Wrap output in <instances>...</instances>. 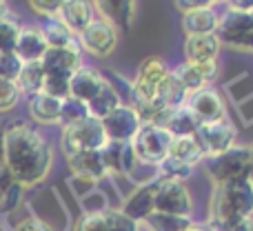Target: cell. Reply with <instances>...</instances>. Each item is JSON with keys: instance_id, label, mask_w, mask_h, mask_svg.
<instances>
[{"instance_id": "6da1fadb", "label": "cell", "mask_w": 253, "mask_h": 231, "mask_svg": "<svg viewBox=\"0 0 253 231\" xmlns=\"http://www.w3.org/2000/svg\"><path fill=\"white\" fill-rule=\"evenodd\" d=\"M53 167V147L34 125L13 120L4 125V169L16 185L36 187Z\"/></svg>"}, {"instance_id": "7a4b0ae2", "label": "cell", "mask_w": 253, "mask_h": 231, "mask_svg": "<svg viewBox=\"0 0 253 231\" xmlns=\"http://www.w3.org/2000/svg\"><path fill=\"white\" fill-rule=\"evenodd\" d=\"M233 218H253V185L249 180L215 185L213 189L207 223H227Z\"/></svg>"}, {"instance_id": "3957f363", "label": "cell", "mask_w": 253, "mask_h": 231, "mask_svg": "<svg viewBox=\"0 0 253 231\" xmlns=\"http://www.w3.org/2000/svg\"><path fill=\"white\" fill-rule=\"evenodd\" d=\"M205 160H207V174L215 185L249 180L251 144H233L227 151L218 153V156H209Z\"/></svg>"}, {"instance_id": "277c9868", "label": "cell", "mask_w": 253, "mask_h": 231, "mask_svg": "<svg viewBox=\"0 0 253 231\" xmlns=\"http://www.w3.org/2000/svg\"><path fill=\"white\" fill-rule=\"evenodd\" d=\"M107 142L109 140L102 129V122L91 116L83 118L74 125L62 127L60 134V149L65 158L76 156L80 151H100V149H105Z\"/></svg>"}, {"instance_id": "5b68a950", "label": "cell", "mask_w": 253, "mask_h": 231, "mask_svg": "<svg viewBox=\"0 0 253 231\" xmlns=\"http://www.w3.org/2000/svg\"><path fill=\"white\" fill-rule=\"evenodd\" d=\"M171 136L167 129L156 125H140L138 134L131 140V149L135 153V160L144 162V165H160L167 158L171 147Z\"/></svg>"}, {"instance_id": "8992f818", "label": "cell", "mask_w": 253, "mask_h": 231, "mask_svg": "<svg viewBox=\"0 0 253 231\" xmlns=\"http://www.w3.org/2000/svg\"><path fill=\"white\" fill-rule=\"evenodd\" d=\"M76 40H78L80 49H84L87 53L96 58H107L118 47V29L96 13V18L87 25V29L76 36Z\"/></svg>"}, {"instance_id": "52a82bcc", "label": "cell", "mask_w": 253, "mask_h": 231, "mask_svg": "<svg viewBox=\"0 0 253 231\" xmlns=\"http://www.w3.org/2000/svg\"><path fill=\"white\" fill-rule=\"evenodd\" d=\"M169 74V67L165 65V60L158 56H149L140 62L135 78L131 83V92H133V107L151 102L158 93V87L165 80V76Z\"/></svg>"}, {"instance_id": "ba28073f", "label": "cell", "mask_w": 253, "mask_h": 231, "mask_svg": "<svg viewBox=\"0 0 253 231\" xmlns=\"http://www.w3.org/2000/svg\"><path fill=\"white\" fill-rule=\"evenodd\" d=\"M160 178V176H158ZM156 211L160 214H169V216H180V218H191L193 209V196L184 183H175V180H165L160 178L156 191Z\"/></svg>"}, {"instance_id": "9c48e42d", "label": "cell", "mask_w": 253, "mask_h": 231, "mask_svg": "<svg viewBox=\"0 0 253 231\" xmlns=\"http://www.w3.org/2000/svg\"><path fill=\"white\" fill-rule=\"evenodd\" d=\"M44 69V76H56V78H71L76 71L83 67V49L78 40H74L67 47H49L40 60Z\"/></svg>"}, {"instance_id": "30bf717a", "label": "cell", "mask_w": 253, "mask_h": 231, "mask_svg": "<svg viewBox=\"0 0 253 231\" xmlns=\"http://www.w3.org/2000/svg\"><path fill=\"white\" fill-rule=\"evenodd\" d=\"M102 129L107 134L109 142H118V144H126L133 140V136L140 129V118L135 114L133 107L129 105H120L118 109H114L107 118H102Z\"/></svg>"}, {"instance_id": "8fae6325", "label": "cell", "mask_w": 253, "mask_h": 231, "mask_svg": "<svg viewBox=\"0 0 253 231\" xmlns=\"http://www.w3.org/2000/svg\"><path fill=\"white\" fill-rule=\"evenodd\" d=\"M187 107L200 125H213V122L227 120V107L224 100L213 87L200 89L187 98Z\"/></svg>"}, {"instance_id": "7c38bea8", "label": "cell", "mask_w": 253, "mask_h": 231, "mask_svg": "<svg viewBox=\"0 0 253 231\" xmlns=\"http://www.w3.org/2000/svg\"><path fill=\"white\" fill-rule=\"evenodd\" d=\"M198 142L202 144L207 158L218 156V153L231 149L233 144H238V131L229 120L213 122V125H200L196 131Z\"/></svg>"}, {"instance_id": "4fadbf2b", "label": "cell", "mask_w": 253, "mask_h": 231, "mask_svg": "<svg viewBox=\"0 0 253 231\" xmlns=\"http://www.w3.org/2000/svg\"><path fill=\"white\" fill-rule=\"evenodd\" d=\"M171 74L178 78V83L182 85V89L191 96V93L200 92V89L211 87V83H213L220 74V67H218V60L215 62H202V65L180 62L175 69H171Z\"/></svg>"}, {"instance_id": "5bb4252c", "label": "cell", "mask_w": 253, "mask_h": 231, "mask_svg": "<svg viewBox=\"0 0 253 231\" xmlns=\"http://www.w3.org/2000/svg\"><path fill=\"white\" fill-rule=\"evenodd\" d=\"M158 185H160V178H153V180L142 183L138 189H133V193L125 200V207L120 211H123L125 216H129L131 220H135L138 225L144 223V220L156 211V207L153 205H156Z\"/></svg>"}, {"instance_id": "9a60e30c", "label": "cell", "mask_w": 253, "mask_h": 231, "mask_svg": "<svg viewBox=\"0 0 253 231\" xmlns=\"http://www.w3.org/2000/svg\"><path fill=\"white\" fill-rule=\"evenodd\" d=\"M253 29L251 16L247 11H238V9L229 7L222 16L218 18V29H215V36L220 38L222 45H231V47H238L242 38Z\"/></svg>"}, {"instance_id": "2e32d148", "label": "cell", "mask_w": 253, "mask_h": 231, "mask_svg": "<svg viewBox=\"0 0 253 231\" xmlns=\"http://www.w3.org/2000/svg\"><path fill=\"white\" fill-rule=\"evenodd\" d=\"M105 85H107V78H105V74H102V71H98L96 67L83 65L69 78V98L89 102L102 87H105Z\"/></svg>"}, {"instance_id": "e0dca14e", "label": "cell", "mask_w": 253, "mask_h": 231, "mask_svg": "<svg viewBox=\"0 0 253 231\" xmlns=\"http://www.w3.org/2000/svg\"><path fill=\"white\" fill-rule=\"evenodd\" d=\"M184 62L202 65V62H215L222 51V43L215 34L209 36H189L184 38Z\"/></svg>"}, {"instance_id": "ac0fdd59", "label": "cell", "mask_w": 253, "mask_h": 231, "mask_svg": "<svg viewBox=\"0 0 253 231\" xmlns=\"http://www.w3.org/2000/svg\"><path fill=\"white\" fill-rule=\"evenodd\" d=\"M67 162H69V169L74 171L76 178H83L87 183L102 180L109 174L105 165V158H102V149L100 151H80L76 156L67 158Z\"/></svg>"}, {"instance_id": "d6986e66", "label": "cell", "mask_w": 253, "mask_h": 231, "mask_svg": "<svg viewBox=\"0 0 253 231\" xmlns=\"http://www.w3.org/2000/svg\"><path fill=\"white\" fill-rule=\"evenodd\" d=\"M58 18L65 22L71 34L78 36L96 18V7H93V2H87V0H62Z\"/></svg>"}, {"instance_id": "ffe728a7", "label": "cell", "mask_w": 253, "mask_h": 231, "mask_svg": "<svg viewBox=\"0 0 253 231\" xmlns=\"http://www.w3.org/2000/svg\"><path fill=\"white\" fill-rule=\"evenodd\" d=\"M47 49H49V45L44 40L42 31L31 25V27H22L20 29L13 53L20 58V62H40Z\"/></svg>"}, {"instance_id": "44dd1931", "label": "cell", "mask_w": 253, "mask_h": 231, "mask_svg": "<svg viewBox=\"0 0 253 231\" xmlns=\"http://www.w3.org/2000/svg\"><path fill=\"white\" fill-rule=\"evenodd\" d=\"M218 18H220V13L213 9V4H211V7H205V9H196V11L182 13L184 38H189V36L215 34V29H218Z\"/></svg>"}, {"instance_id": "7402d4cb", "label": "cell", "mask_w": 253, "mask_h": 231, "mask_svg": "<svg viewBox=\"0 0 253 231\" xmlns=\"http://www.w3.org/2000/svg\"><path fill=\"white\" fill-rule=\"evenodd\" d=\"M60 102L62 100H56L40 92L29 98L27 109H29L31 120L38 125H60Z\"/></svg>"}, {"instance_id": "603a6c76", "label": "cell", "mask_w": 253, "mask_h": 231, "mask_svg": "<svg viewBox=\"0 0 253 231\" xmlns=\"http://www.w3.org/2000/svg\"><path fill=\"white\" fill-rule=\"evenodd\" d=\"M167 156L196 169V165L205 162L207 153H205V149H202V144L198 142L196 136H187V138H173L171 140V147H169V153H167Z\"/></svg>"}, {"instance_id": "cb8c5ba5", "label": "cell", "mask_w": 253, "mask_h": 231, "mask_svg": "<svg viewBox=\"0 0 253 231\" xmlns=\"http://www.w3.org/2000/svg\"><path fill=\"white\" fill-rule=\"evenodd\" d=\"M96 7V13L102 16L105 20H109L111 25L118 29H129L131 22H133V16H135V2H129V0H109V2H98L93 4Z\"/></svg>"}, {"instance_id": "d4e9b609", "label": "cell", "mask_w": 253, "mask_h": 231, "mask_svg": "<svg viewBox=\"0 0 253 231\" xmlns=\"http://www.w3.org/2000/svg\"><path fill=\"white\" fill-rule=\"evenodd\" d=\"M187 98H189V93L184 92L182 85L178 83V78H175L169 69V74L165 76V80H162L160 87H158V93L153 100L160 107H165V109H178V107L187 105Z\"/></svg>"}, {"instance_id": "484cf974", "label": "cell", "mask_w": 253, "mask_h": 231, "mask_svg": "<svg viewBox=\"0 0 253 231\" xmlns=\"http://www.w3.org/2000/svg\"><path fill=\"white\" fill-rule=\"evenodd\" d=\"M16 85L20 89L22 96L31 98L36 93L42 92L44 87V69L40 62H22L20 67V74L16 78Z\"/></svg>"}, {"instance_id": "4316f807", "label": "cell", "mask_w": 253, "mask_h": 231, "mask_svg": "<svg viewBox=\"0 0 253 231\" xmlns=\"http://www.w3.org/2000/svg\"><path fill=\"white\" fill-rule=\"evenodd\" d=\"M198 127H200V122L196 120V116L191 114V109H189L187 105H182V107L171 111L169 122H167L165 129L169 131L171 138H187V136H196Z\"/></svg>"}, {"instance_id": "83f0119b", "label": "cell", "mask_w": 253, "mask_h": 231, "mask_svg": "<svg viewBox=\"0 0 253 231\" xmlns=\"http://www.w3.org/2000/svg\"><path fill=\"white\" fill-rule=\"evenodd\" d=\"M120 105H123V102H120L118 93H116L114 87L107 83L105 87H102L100 92H98L96 96L87 102V109H89V116H91V118L102 120V118H107L114 109H118Z\"/></svg>"}, {"instance_id": "f1b7e54d", "label": "cell", "mask_w": 253, "mask_h": 231, "mask_svg": "<svg viewBox=\"0 0 253 231\" xmlns=\"http://www.w3.org/2000/svg\"><path fill=\"white\" fill-rule=\"evenodd\" d=\"M38 29L42 31V36H44L49 47H67V45H71L76 40V36L67 29V25L58 16L44 18L42 25H40Z\"/></svg>"}, {"instance_id": "f546056e", "label": "cell", "mask_w": 253, "mask_h": 231, "mask_svg": "<svg viewBox=\"0 0 253 231\" xmlns=\"http://www.w3.org/2000/svg\"><path fill=\"white\" fill-rule=\"evenodd\" d=\"M144 227L149 231H184L193 225L191 218H180V216H169V214H160V211H153L147 220H144Z\"/></svg>"}, {"instance_id": "4dcf8cb0", "label": "cell", "mask_w": 253, "mask_h": 231, "mask_svg": "<svg viewBox=\"0 0 253 231\" xmlns=\"http://www.w3.org/2000/svg\"><path fill=\"white\" fill-rule=\"evenodd\" d=\"M20 29H22V25L18 22V18L11 11L0 20V53H13Z\"/></svg>"}, {"instance_id": "1f68e13d", "label": "cell", "mask_w": 253, "mask_h": 231, "mask_svg": "<svg viewBox=\"0 0 253 231\" xmlns=\"http://www.w3.org/2000/svg\"><path fill=\"white\" fill-rule=\"evenodd\" d=\"M89 116V109H87V102L83 100H76V98H65L60 102V125L67 127V125H74V122L83 120V118Z\"/></svg>"}, {"instance_id": "d6a6232c", "label": "cell", "mask_w": 253, "mask_h": 231, "mask_svg": "<svg viewBox=\"0 0 253 231\" xmlns=\"http://www.w3.org/2000/svg\"><path fill=\"white\" fill-rule=\"evenodd\" d=\"M158 169H160V178L175 180V183H184V180H187L189 176L193 174V167L182 165V162L173 160V158H169V156H167L165 160L158 165Z\"/></svg>"}, {"instance_id": "836d02e7", "label": "cell", "mask_w": 253, "mask_h": 231, "mask_svg": "<svg viewBox=\"0 0 253 231\" xmlns=\"http://www.w3.org/2000/svg\"><path fill=\"white\" fill-rule=\"evenodd\" d=\"M22 93L18 89L16 80H4L0 78V114H7L20 102Z\"/></svg>"}, {"instance_id": "e575fe53", "label": "cell", "mask_w": 253, "mask_h": 231, "mask_svg": "<svg viewBox=\"0 0 253 231\" xmlns=\"http://www.w3.org/2000/svg\"><path fill=\"white\" fill-rule=\"evenodd\" d=\"M105 220H107V231H140V225L125 216L120 209H105Z\"/></svg>"}, {"instance_id": "d590c367", "label": "cell", "mask_w": 253, "mask_h": 231, "mask_svg": "<svg viewBox=\"0 0 253 231\" xmlns=\"http://www.w3.org/2000/svg\"><path fill=\"white\" fill-rule=\"evenodd\" d=\"M102 158L109 174H120L123 171V144L118 142H107L102 149Z\"/></svg>"}, {"instance_id": "8d00e7d4", "label": "cell", "mask_w": 253, "mask_h": 231, "mask_svg": "<svg viewBox=\"0 0 253 231\" xmlns=\"http://www.w3.org/2000/svg\"><path fill=\"white\" fill-rule=\"evenodd\" d=\"M74 231H107V220L102 211H89L80 216Z\"/></svg>"}, {"instance_id": "74e56055", "label": "cell", "mask_w": 253, "mask_h": 231, "mask_svg": "<svg viewBox=\"0 0 253 231\" xmlns=\"http://www.w3.org/2000/svg\"><path fill=\"white\" fill-rule=\"evenodd\" d=\"M20 58L16 53H0V78L4 80H16L20 74Z\"/></svg>"}, {"instance_id": "f35d334b", "label": "cell", "mask_w": 253, "mask_h": 231, "mask_svg": "<svg viewBox=\"0 0 253 231\" xmlns=\"http://www.w3.org/2000/svg\"><path fill=\"white\" fill-rule=\"evenodd\" d=\"M211 231H253V218H233L227 223H207Z\"/></svg>"}, {"instance_id": "ab89813d", "label": "cell", "mask_w": 253, "mask_h": 231, "mask_svg": "<svg viewBox=\"0 0 253 231\" xmlns=\"http://www.w3.org/2000/svg\"><path fill=\"white\" fill-rule=\"evenodd\" d=\"M31 11L38 13L42 18H53L60 13V7H62V0H31L29 2Z\"/></svg>"}, {"instance_id": "60d3db41", "label": "cell", "mask_w": 253, "mask_h": 231, "mask_svg": "<svg viewBox=\"0 0 253 231\" xmlns=\"http://www.w3.org/2000/svg\"><path fill=\"white\" fill-rule=\"evenodd\" d=\"M20 196H22V187L13 183L7 191L0 193V211H13L18 207V202H20Z\"/></svg>"}, {"instance_id": "b9f144b4", "label": "cell", "mask_w": 253, "mask_h": 231, "mask_svg": "<svg viewBox=\"0 0 253 231\" xmlns=\"http://www.w3.org/2000/svg\"><path fill=\"white\" fill-rule=\"evenodd\" d=\"M13 231H49V227L44 223H40V220L31 218V216H25L22 220H18Z\"/></svg>"}, {"instance_id": "7bdbcfd3", "label": "cell", "mask_w": 253, "mask_h": 231, "mask_svg": "<svg viewBox=\"0 0 253 231\" xmlns=\"http://www.w3.org/2000/svg\"><path fill=\"white\" fill-rule=\"evenodd\" d=\"M213 2L209 0H178L175 2V9L180 13H189V11H196V9H205V7H211Z\"/></svg>"}, {"instance_id": "ee69618b", "label": "cell", "mask_w": 253, "mask_h": 231, "mask_svg": "<svg viewBox=\"0 0 253 231\" xmlns=\"http://www.w3.org/2000/svg\"><path fill=\"white\" fill-rule=\"evenodd\" d=\"M229 7L238 9V11H247V13H249L253 9V0H233V2H229Z\"/></svg>"}, {"instance_id": "f6af8a7d", "label": "cell", "mask_w": 253, "mask_h": 231, "mask_svg": "<svg viewBox=\"0 0 253 231\" xmlns=\"http://www.w3.org/2000/svg\"><path fill=\"white\" fill-rule=\"evenodd\" d=\"M236 49H245V51H253V29L245 36V38L240 40V43H238V47H236Z\"/></svg>"}, {"instance_id": "bcb514c9", "label": "cell", "mask_w": 253, "mask_h": 231, "mask_svg": "<svg viewBox=\"0 0 253 231\" xmlns=\"http://www.w3.org/2000/svg\"><path fill=\"white\" fill-rule=\"evenodd\" d=\"M0 169H4V125H0Z\"/></svg>"}, {"instance_id": "7dc6e473", "label": "cell", "mask_w": 253, "mask_h": 231, "mask_svg": "<svg viewBox=\"0 0 253 231\" xmlns=\"http://www.w3.org/2000/svg\"><path fill=\"white\" fill-rule=\"evenodd\" d=\"M184 231H211V229L207 227V225H198V223H193L191 227H189V229H184Z\"/></svg>"}, {"instance_id": "c3c4849f", "label": "cell", "mask_w": 253, "mask_h": 231, "mask_svg": "<svg viewBox=\"0 0 253 231\" xmlns=\"http://www.w3.org/2000/svg\"><path fill=\"white\" fill-rule=\"evenodd\" d=\"M9 11H11V9H9V4L7 2H0V20H2V18L7 16Z\"/></svg>"}, {"instance_id": "681fc988", "label": "cell", "mask_w": 253, "mask_h": 231, "mask_svg": "<svg viewBox=\"0 0 253 231\" xmlns=\"http://www.w3.org/2000/svg\"><path fill=\"white\" fill-rule=\"evenodd\" d=\"M249 183L253 185V144H251V167H249Z\"/></svg>"}, {"instance_id": "f907efd6", "label": "cell", "mask_w": 253, "mask_h": 231, "mask_svg": "<svg viewBox=\"0 0 253 231\" xmlns=\"http://www.w3.org/2000/svg\"><path fill=\"white\" fill-rule=\"evenodd\" d=\"M249 16H251V22H253V9H251V11H249Z\"/></svg>"}]
</instances>
